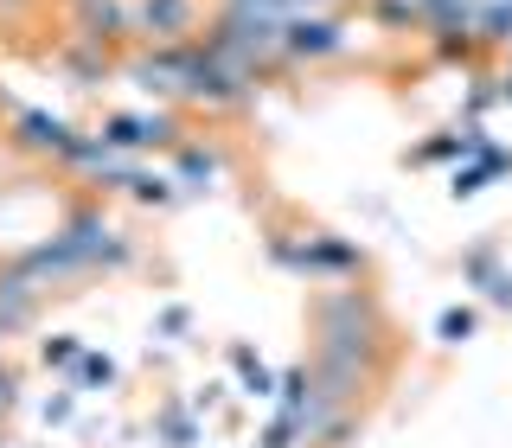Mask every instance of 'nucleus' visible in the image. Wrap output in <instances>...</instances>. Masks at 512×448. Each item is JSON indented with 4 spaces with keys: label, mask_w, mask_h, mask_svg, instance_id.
Returning <instances> with one entry per match:
<instances>
[{
    "label": "nucleus",
    "mask_w": 512,
    "mask_h": 448,
    "mask_svg": "<svg viewBox=\"0 0 512 448\" xmlns=\"http://www.w3.org/2000/svg\"><path fill=\"white\" fill-rule=\"evenodd\" d=\"M314 320H320V352H333V359L365 365L378 352L384 314H378L372 295H359V288H333V295H320L314 301Z\"/></svg>",
    "instance_id": "f257e3e1"
},
{
    "label": "nucleus",
    "mask_w": 512,
    "mask_h": 448,
    "mask_svg": "<svg viewBox=\"0 0 512 448\" xmlns=\"http://www.w3.org/2000/svg\"><path fill=\"white\" fill-rule=\"evenodd\" d=\"M32 301H39V282H26L20 269H7L0 276V333H13V327H26V314H32Z\"/></svg>",
    "instance_id": "6e6552de"
},
{
    "label": "nucleus",
    "mask_w": 512,
    "mask_h": 448,
    "mask_svg": "<svg viewBox=\"0 0 512 448\" xmlns=\"http://www.w3.org/2000/svg\"><path fill=\"white\" fill-rule=\"evenodd\" d=\"M39 359H45V365H77L84 352H77V340H71V333H52V340L39 346Z\"/></svg>",
    "instance_id": "4468645a"
},
{
    "label": "nucleus",
    "mask_w": 512,
    "mask_h": 448,
    "mask_svg": "<svg viewBox=\"0 0 512 448\" xmlns=\"http://www.w3.org/2000/svg\"><path fill=\"white\" fill-rule=\"evenodd\" d=\"M186 20H192V0H141V26H148L154 39L186 32Z\"/></svg>",
    "instance_id": "1a4fd4ad"
},
{
    "label": "nucleus",
    "mask_w": 512,
    "mask_h": 448,
    "mask_svg": "<svg viewBox=\"0 0 512 448\" xmlns=\"http://www.w3.org/2000/svg\"><path fill=\"white\" fill-rule=\"evenodd\" d=\"M224 173V160L218 154H205V148H180V180L173 186H192V192H212V180Z\"/></svg>",
    "instance_id": "9b49d317"
},
{
    "label": "nucleus",
    "mask_w": 512,
    "mask_h": 448,
    "mask_svg": "<svg viewBox=\"0 0 512 448\" xmlns=\"http://www.w3.org/2000/svg\"><path fill=\"white\" fill-rule=\"evenodd\" d=\"M231 365H237V378H244V397H276V384H282V378H269V365L256 359L244 340L231 346Z\"/></svg>",
    "instance_id": "9d476101"
},
{
    "label": "nucleus",
    "mask_w": 512,
    "mask_h": 448,
    "mask_svg": "<svg viewBox=\"0 0 512 448\" xmlns=\"http://www.w3.org/2000/svg\"><path fill=\"white\" fill-rule=\"evenodd\" d=\"M173 135H180V128L167 116H109V128H103L109 148H167Z\"/></svg>",
    "instance_id": "39448f33"
},
{
    "label": "nucleus",
    "mask_w": 512,
    "mask_h": 448,
    "mask_svg": "<svg viewBox=\"0 0 512 448\" xmlns=\"http://www.w3.org/2000/svg\"><path fill=\"white\" fill-rule=\"evenodd\" d=\"M474 327H480V314H474V308H448V314L436 320V340H442V346H461Z\"/></svg>",
    "instance_id": "ddd939ff"
},
{
    "label": "nucleus",
    "mask_w": 512,
    "mask_h": 448,
    "mask_svg": "<svg viewBox=\"0 0 512 448\" xmlns=\"http://www.w3.org/2000/svg\"><path fill=\"white\" fill-rule=\"evenodd\" d=\"M186 327H192L186 308H167V314H160V333H186Z\"/></svg>",
    "instance_id": "dca6fc26"
},
{
    "label": "nucleus",
    "mask_w": 512,
    "mask_h": 448,
    "mask_svg": "<svg viewBox=\"0 0 512 448\" xmlns=\"http://www.w3.org/2000/svg\"><path fill=\"white\" fill-rule=\"evenodd\" d=\"M116 378V365L103 359V352H84V359H77V384H109Z\"/></svg>",
    "instance_id": "2eb2a0df"
},
{
    "label": "nucleus",
    "mask_w": 512,
    "mask_h": 448,
    "mask_svg": "<svg viewBox=\"0 0 512 448\" xmlns=\"http://www.w3.org/2000/svg\"><path fill=\"white\" fill-rule=\"evenodd\" d=\"M269 256H276L282 269H301V276H352V269H365V250L346 244V237H308V244L276 237Z\"/></svg>",
    "instance_id": "f03ea898"
},
{
    "label": "nucleus",
    "mask_w": 512,
    "mask_h": 448,
    "mask_svg": "<svg viewBox=\"0 0 512 448\" xmlns=\"http://www.w3.org/2000/svg\"><path fill=\"white\" fill-rule=\"evenodd\" d=\"M13 391H20V378H13V372H7V365H0V416H7V410H13Z\"/></svg>",
    "instance_id": "f3484780"
},
{
    "label": "nucleus",
    "mask_w": 512,
    "mask_h": 448,
    "mask_svg": "<svg viewBox=\"0 0 512 448\" xmlns=\"http://www.w3.org/2000/svg\"><path fill=\"white\" fill-rule=\"evenodd\" d=\"M461 276L487 288V301L512 308V269H500V250H493V244H474L468 256H461Z\"/></svg>",
    "instance_id": "423d86ee"
},
{
    "label": "nucleus",
    "mask_w": 512,
    "mask_h": 448,
    "mask_svg": "<svg viewBox=\"0 0 512 448\" xmlns=\"http://www.w3.org/2000/svg\"><path fill=\"white\" fill-rule=\"evenodd\" d=\"M160 436H167V448H192L199 442V416H192L186 404H167L160 410Z\"/></svg>",
    "instance_id": "f8f14e48"
},
{
    "label": "nucleus",
    "mask_w": 512,
    "mask_h": 448,
    "mask_svg": "<svg viewBox=\"0 0 512 448\" xmlns=\"http://www.w3.org/2000/svg\"><path fill=\"white\" fill-rule=\"evenodd\" d=\"M64 244L77 250V269H122L128 263V237L103 212H77L64 224Z\"/></svg>",
    "instance_id": "7ed1b4c3"
},
{
    "label": "nucleus",
    "mask_w": 512,
    "mask_h": 448,
    "mask_svg": "<svg viewBox=\"0 0 512 448\" xmlns=\"http://www.w3.org/2000/svg\"><path fill=\"white\" fill-rule=\"evenodd\" d=\"M13 141H20V148H32V154H64V148H71V128H64L58 116H45V109H20Z\"/></svg>",
    "instance_id": "0eeeda50"
},
{
    "label": "nucleus",
    "mask_w": 512,
    "mask_h": 448,
    "mask_svg": "<svg viewBox=\"0 0 512 448\" xmlns=\"http://www.w3.org/2000/svg\"><path fill=\"white\" fill-rule=\"evenodd\" d=\"M340 26L333 20H308V13H295V20H282V52L288 58H327V52H340Z\"/></svg>",
    "instance_id": "20e7f679"
}]
</instances>
